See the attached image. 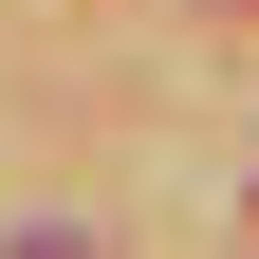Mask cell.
I'll return each instance as SVG.
<instances>
[{
  "label": "cell",
  "instance_id": "6da1fadb",
  "mask_svg": "<svg viewBox=\"0 0 259 259\" xmlns=\"http://www.w3.org/2000/svg\"><path fill=\"white\" fill-rule=\"evenodd\" d=\"M19 259H93V241H74V222H37V241H19Z\"/></svg>",
  "mask_w": 259,
  "mask_h": 259
}]
</instances>
